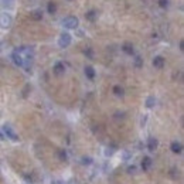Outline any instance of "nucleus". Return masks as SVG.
<instances>
[{"label": "nucleus", "mask_w": 184, "mask_h": 184, "mask_svg": "<svg viewBox=\"0 0 184 184\" xmlns=\"http://www.w3.org/2000/svg\"><path fill=\"white\" fill-rule=\"evenodd\" d=\"M11 24H13V17H11V14L3 11V13L0 14V27H2L3 30H7V28L11 27Z\"/></svg>", "instance_id": "f257e3e1"}, {"label": "nucleus", "mask_w": 184, "mask_h": 184, "mask_svg": "<svg viewBox=\"0 0 184 184\" xmlns=\"http://www.w3.org/2000/svg\"><path fill=\"white\" fill-rule=\"evenodd\" d=\"M78 24H79V20L74 16H68L62 20V25H64L65 28H68V30H75V28L78 27Z\"/></svg>", "instance_id": "f03ea898"}, {"label": "nucleus", "mask_w": 184, "mask_h": 184, "mask_svg": "<svg viewBox=\"0 0 184 184\" xmlns=\"http://www.w3.org/2000/svg\"><path fill=\"white\" fill-rule=\"evenodd\" d=\"M71 41H72V37H71L68 33H61V34H59L58 45H59L61 48H67L68 45L71 44Z\"/></svg>", "instance_id": "7ed1b4c3"}, {"label": "nucleus", "mask_w": 184, "mask_h": 184, "mask_svg": "<svg viewBox=\"0 0 184 184\" xmlns=\"http://www.w3.org/2000/svg\"><path fill=\"white\" fill-rule=\"evenodd\" d=\"M3 132H4V135L7 136L10 140H13V142L19 140V135L14 132V129L10 126V125H4V126H3Z\"/></svg>", "instance_id": "20e7f679"}, {"label": "nucleus", "mask_w": 184, "mask_h": 184, "mask_svg": "<svg viewBox=\"0 0 184 184\" xmlns=\"http://www.w3.org/2000/svg\"><path fill=\"white\" fill-rule=\"evenodd\" d=\"M11 59H13L14 64L19 65V67H21V68H24V67H25V61H24V58H23V57L20 55L19 53H16V51H14V53L11 54Z\"/></svg>", "instance_id": "39448f33"}, {"label": "nucleus", "mask_w": 184, "mask_h": 184, "mask_svg": "<svg viewBox=\"0 0 184 184\" xmlns=\"http://www.w3.org/2000/svg\"><path fill=\"white\" fill-rule=\"evenodd\" d=\"M53 71H54V74H55V75H62V74L65 72V67H64V64H62V62H57V64L54 65Z\"/></svg>", "instance_id": "423d86ee"}, {"label": "nucleus", "mask_w": 184, "mask_h": 184, "mask_svg": "<svg viewBox=\"0 0 184 184\" xmlns=\"http://www.w3.org/2000/svg\"><path fill=\"white\" fill-rule=\"evenodd\" d=\"M157 144H159V142H157V139H154V137H150L149 142H147V147H149L150 152H154V150L157 149Z\"/></svg>", "instance_id": "0eeeda50"}, {"label": "nucleus", "mask_w": 184, "mask_h": 184, "mask_svg": "<svg viewBox=\"0 0 184 184\" xmlns=\"http://www.w3.org/2000/svg\"><path fill=\"white\" fill-rule=\"evenodd\" d=\"M170 149H171L173 153H181V150H183V146H181L180 142H173V143L170 144Z\"/></svg>", "instance_id": "6e6552de"}, {"label": "nucleus", "mask_w": 184, "mask_h": 184, "mask_svg": "<svg viewBox=\"0 0 184 184\" xmlns=\"http://www.w3.org/2000/svg\"><path fill=\"white\" fill-rule=\"evenodd\" d=\"M153 65H154L156 68H163V65H164V58H163V57H160V55L154 57V58H153Z\"/></svg>", "instance_id": "1a4fd4ad"}, {"label": "nucleus", "mask_w": 184, "mask_h": 184, "mask_svg": "<svg viewBox=\"0 0 184 184\" xmlns=\"http://www.w3.org/2000/svg\"><path fill=\"white\" fill-rule=\"evenodd\" d=\"M85 75L89 79H93L95 78V70H93L91 65H86V67H85Z\"/></svg>", "instance_id": "9d476101"}, {"label": "nucleus", "mask_w": 184, "mask_h": 184, "mask_svg": "<svg viewBox=\"0 0 184 184\" xmlns=\"http://www.w3.org/2000/svg\"><path fill=\"white\" fill-rule=\"evenodd\" d=\"M142 167H143V170H149L150 167H152V159L150 157H143V160H142Z\"/></svg>", "instance_id": "9b49d317"}, {"label": "nucleus", "mask_w": 184, "mask_h": 184, "mask_svg": "<svg viewBox=\"0 0 184 184\" xmlns=\"http://www.w3.org/2000/svg\"><path fill=\"white\" fill-rule=\"evenodd\" d=\"M14 6V0H2V7L3 8H11Z\"/></svg>", "instance_id": "f8f14e48"}, {"label": "nucleus", "mask_w": 184, "mask_h": 184, "mask_svg": "<svg viewBox=\"0 0 184 184\" xmlns=\"http://www.w3.org/2000/svg\"><path fill=\"white\" fill-rule=\"evenodd\" d=\"M113 93H115L116 96H123L125 95V91L122 86H119V85H116L115 88H113Z\"/></svg>", "instance_id": "ddd939ff"}, {"label": "nucleus", "mask_w": 184, "mask_h": 184, "mask_svg": "<svg viewBox=\"0 0 184 184\" xmlns=\"http://www.w3.org/2000/svg\"><path fill=\"white\" fill-rule=\"evenodd\" d=\"M123 51L126 54H129V55H132L133 54V47H132V44H129V42H126V44H123Z\"/></svg>", "instance_id": "4468645a"}, {"label": "nucleus", "mask_w": 184, "mask_h": 184, "mask_svg": "<svg viewBox=\"0 0 184 184\" xmlns=\"http://www.w3.org/2000/svg\"><path fill=\"white\" fill-rule=\"evenodd\" d=\"M156 105V98L154 96H149V98L146 99V106L147 108H153Z\"/></svg>", "instance_id": "2eb2a0df"}, {"label": "nucleus", "mask_w": 184, "mask_h": 184, "mask_svg": "<svg viewBox=\"0 0 184 184\" xmlns=\"http://www.w3.org/2000/svg\"><path fill=\"white\" fill-rule=\"evenodd\" d=\"M47 10H48V13H50V14L55 13V11H57V4H55V3H53V2H50V3H48Z\"/></svg>", "instance_id": "dca6fc26"}, {"label": "nucleus", "mask_w": 184, "mask_h": 184, "mask_svg": "<svg viewBox=\"0 0 184 184\" xmlns=\"http://www.w3.org/2000/svg\"><path fill=\"white\" fill-rule=\"evenodd\" d=\"M86 19L91 20V21H95V19H96V11H95V10L88 11V13H86Z\"/></svg>", "instance_id": "f3484780"}, {"label": "nucleus", "mask_w": 184, "mask_h": 184, "mask_svg": "<svg viewBox=\"0 0 184 184\" xmlns=\"http://www.w3.org/2000/svg\"><path fill=\"white\" fill-rule=\"evenodd\" d=\"M33 16H34V19L36 20H41L42 19V11L41 10H36L33 13Z\"/></svg>", "instance_id": "a211bd4d"}, {"label": "nucleus", "mask_w": 184, "mask_h": 184, "mask_svg": "<svg viewBox=\"0 0 184 184\" xmlns=\"http://www.w3.org/2000/svg\"><path fill=\"white\" fill-rule=\"evenodd\" d=\"M135 64H136V67H142V58H140V57H136V58H135Z\"/></svg>", "instance_id": "6ab92c4d"}, {"label": "nucleus", "mask_w": 184, "mask_h": 184, "mask_svg": "<svg viewBox=\"0 0 184 184\" xmlns=\"http://www.w3.org/2000/svg\"><path fill=\"white\" fill-rule=\"evenodd\" d=\"M82 163H84V164H91V163H92V159L85 157V159H82Z\"/></svg>", "instance_id": "aec40b11"}, {"label": "nucleus", "mask_w": 184, "mask_h": 184, "mask_svg": "<svg viewBox=\"0 0 184 184\" xmlns=\"http://www.w3.org/2000/svg\"><path fill=\"white\" fill-rule=\"evenodd\" d=\"M159 3H160L161 7H167V4H169V2H167V0H159Z\"/></svg>", "instance_id": "412c9836"}, {"label": "nucleus", "mask_w": 184, "mask_h": 184, "mask_svg": "<svg viewBox=\"0 0 184 184\" xmlns=\"http://www.w3.org/2000/svg\"><path fill=\"white\" fill-rule=\"evenodd\" d=\"M113 154V149H106L105 150V156H110Z\"/></svg>", "instance_id": "4be33fe9"}, {"label": "nucleus", "mask_w": 184, "mask_h": 184, "mask_svg": "<svg viewBox=\"0 0 184 184\" xmlns=\"http://www.w3.org/2000/svg\"><path fill=\"white\" fill-rule=\"evenodd\" d=\"M85 55H88V57H89V58H92V51H91L89 50V48H88V50H85Z\"/></svg>", "instance_id": "5701e85b"}, {"label": "nucleus", "mask_w": 184, "mask_h": 184, "mask_svg": "<svg viewBox=\"0 0 184 184\" xmlns=\"http://www.w3.org/2000/svg\"><path fill=\"white\" fill-rule=\"evenodd\" d=\"M127 171H129V173H136V169H135V166H129V169H127Z\"/></svg>", "instance_id": "b1692460"}, {"label": "nucleus", "mask_w": 184, "mask_h": 184, "mask_svg": "<svg viewBox=\"0 0 184 184\" xmlns=\"http://www.w3.org/2000/svg\"><path fill=\"white\" fill-rule=\"evenodd\" d=\"M129 157H130V153H129V152H125L123 159H125V160H127V159H129Z\"/></svg>", "instance_id": "393cba45"}, {"label": "nucleus", "mask_w": 184, "mask_h": 184, "mask_svg": "<svg viewBox=\"0 0 184 184\" xmlns=\"http://www.w3.org/2000/svg\"><path fill=\"white\" fill-rule=\"evenodd\" d=\"M51 184H65V183H62L59 180H54V181H51Z\"/></svg>", "instance_id": "a878e982"}, {"label": "nucleus", "mask_w": 184, "mask_h": 184, "mask_svg": "<svg viewBox=\"0 0 184 184\" xmlns=\"http://www.w3.org/2000/svg\"><path fill=\"white\" fill-rule=\"evenodd\" d=\"M146 118H147V116H143V119H142V122H140L142 126H144V123H146Z\"/></svg>", "instance_id": "bb28decb"}, {"label": "nucleus", "mask_w": 184, "mask_h": 184, "mask_svg": "<svg viewBox=\"0 0 184 184\" xmlns=\"http://www.w3.org/2000/svg\"><path fill=\"white\" fill-rule=\"evenodd\" d=\"M0 140H4V135L2 132H0Z\"/></svg>", "instance_id": "cd10ccee"}, {"label": "nucleus", "mask_w": 184, "mask_h": 184, "mask_svg": "<svg viewBox=\"0 0 184 184\" xmlns=\"http://www.w3.org/2000/svg\"><path fill=\"white\" fill-rule=\"evenodd\" d=\"M68 2H72V0H68Z\"/></svg>", "instance_id": "c85d7f7f"}]
</instances>
